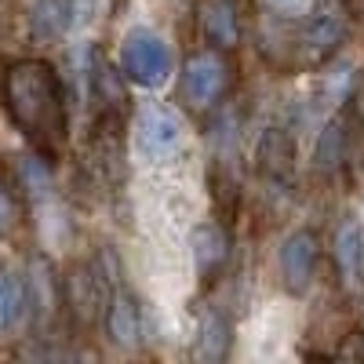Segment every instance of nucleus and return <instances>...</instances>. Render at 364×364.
Returning a JSON list of instances; mask_svg holds the SVG:
<instances>
[{
	"label": "nucleus",
	"mask_w": 364,
	"mask_h": 364,
	"mask_svg": "<svg viewBox=\"0 0 364 364\" xmlns=\"http://www.w3.org/2000/svg\"><path fill=\"white\" fill-rule=\"evenodd\" d=\"M0 102L22 139L55 161L70 139L66 87L48 58H11L0 73Z\"/></svg>",
	"instance_id": "f257e3e1"
},
{
	"label": "nucleus",
	"mask_w": 364,
	"mask_h": 364,
	"mask_svg": "<svg viewBox=\"0 0 364 364\" xmlns=\"http://www.w3.org/2000/svg\"><path fill=\"white\" fill-rule=\"evenodd\" d=\"M233 84V66L226 51L219 48H204L193 51L178 70V99L186 102L193 113H208L211 106H219V99Z\"/></svg>",
	"instance_id": "f03ea898"
},
{
	"label": "nucleus",
	"mask_w": 364,
	"mask_h": 364,
	"mask_svg": "<svg viewBox=\"0 0 364 364\" xmlns=\"http://www.w3.org/2000/svg\"><path fill=\"white\" fill-rule=\"evenodd\" d=\"M120 73L139 87H161L175 73V55L171 44L149 26H135L124 33L120 44Z\"/></svg>",
	"instance_id": "7ed1b4c3"
},
{
	"label": "nucleus",
	"mask_w": 364,
	"mask_h": 364,
	"mask_svg": "<svg viewBox=\"0 0 364 364\" xmlns=\"http://www.w3.org/2000/svg\"><path fill=\"white\" fill-rule=\"evenodd\" d=\"M186 142V120L171 102H142L135 113V149L149 164H164L178 157Z\"/></svg>",
	"instance_id": "20e7f679"
},
{
	"label": "nucleus",
	"mask_w": 364,
	"mask_h": 364,
	"mask_svg": "<svg viewBox=\"0 0 364 364\" xmlns=\"http://www.w3.org/2000/svg\"><path fill=\"white\" fill-rule=\"evenodd\" d=\"M343 41H346V11L336 0H321L306 18L295 22V33H291V48L302 55V63H314V66L328 63Z\"/></svg>",
	"instance_id": "39448f33"
},
{
	"label": "nucleus",
	"mask_w": 364,
	"mask_h": 364,
	"mask_svg": "<svg viewBox=\"0 0 364 364\" xmlns=\"http://www.w3.org/2000/svg\"><path fill=\"white\" fill-rule=\"evenodd\" d=\"M321 266V237L314 230H295L281 245V284L288 295H306Z\"/></svg>",
	"instance_id": "423d86ee"
},
{
	"label": "nucleus",
	"mask_w": 364,
	"mask_h": 364,
	"mask_svg": "<svg viewBox=\"0 0 364 364\" xmlns=\"http://www.w3.org/2000/svg\"><path fill=\"white\" fill-rule=\"evenodd\" d=\"M364 128V120L346 109V113H336L324 124L321 139H317V154H314V164L317 171H343L346 164H353L357 157V132Z\"/></svg>",
	"instance_id": "0eeeda50"
},
{
	"label": "nucleus",
	"mask_w": 364,
	"mask_h": 364,
	"mask_svg": "<svg viewBox=\"0 0 364 364\" xmlns=\"http://www.w3.org/2000/svg\"><path fill=\"white\" fill-rule=\"evenodd\" d=\"M331 259H336V281L346 299L364 295V233L353 219L339 223L336 230V245H331Z\"/></svg>",
	"instance_id": "6e6552de"
},
{
	"label": "nucleus",
	"mask_w": 364,
	"mask_h": 364,
	"mask_svg": "<svg viewBox=\"0 0 364 364\" xmlns=\"http://www.w3.org/2000/svg\"><path fill=\"white\" fill-rule=\"evenodd\" d=\"M106 273L102 266L87 262V266H77L70 277L63 281V302L73 310V317L80 321H99L102 310H106Z\"/></svg>",
	"instance_id": "1a4fd4ad"
},
{
	"label": "nucleus",
	"mask_w": 364,
	"mask_h": 364,
	"mask_svg": "<svg viewBox=\"0 0 364 364\" xmlns=\"http://www.w3.org/2000/svg\"><path fill=\"white\" fill-rule=\"evenodd\" d=\"M197 29L208 48L233 51L245 37V18H240L237 0H197Z\"/></svg>",
	"instance_id": "9d476101"
},
{
	"label": "nucleus",
	"mask_w": 364,
	"mask_h": 364,
	"mask_svg": "<svg viewBox=\"0 0 364 364\" xmlns=\"http://www.w3.org/2000/svg\"><path fill=\"white\" fill-rule=\"evenodd\" d=\"M102 328L113 346L139 350L142 346V306L128 288H113L102 310Z\"/></svg>",
	"instance_id": "9b49d317"
},
{
	"label": "nucleus",
	"mask_w": 364,
	"mask_h": 364,
	"mask_svg": "<svg viewBox=\"0 0 364 364\" xmlns=\"http://www.w3.org/2000/svg\"><path fill=\"white\" fill-rule=\"evenodd\" d=\"M255 168L259 178L269 186H288L295 171V139L288 128H266V135L255 146Z\"/></svg>",
	"instance_id": "f8f14e48"
},
{
	"label": "nucleus",
	"mask_w": 364,
	"mask_h": 364,
	"mask_svg": "<svg viewBox=\"0 0 364 364\" xmlns=\"http://www.w3.org/2000/svg\"><path fill=\"white\" fill-rule=\"evenodd\" d=\"M190 252H193V266L200 273V281H215L223 273V266L230 262L233 237L219 223H197L190 233Z\"/></svg>",
	"instance_id": "ddd939ff"
},
{
	"label": "nucleus",
	"mask_w": 364,
	"mask_h": 364,
	"mask_svg": "<svg viewBox=\"0 0 364 364\" xmlns=\"http://www.w3.org/2000/svg\"><path fill=\"white\" fill-rule=\"evenodd\" d=\"M26 291H29V310H33L41 321L55 317V310L63 306V281L55 277V269H51L48 259H33V262H29Z\"/></svg>",
	"instance_id": "4468645a"
},
{
	"label": "nucleus",
	"mask_w": 364,
	"mask_h": 364,
	"mask_svg": "<svg viewBox=\"0 0 364 364\" xmlns=\"http://www.w3.org/2000/svg\"><path fill=\"white\" fill-rule=\"evenodd\" d=\"M233 346V324L223 310H208L200 314L197 324V339H193V353L200 360H223Z\"/></svg>",
	"instance_id": "2eb2a0df"
},
{
	"label": "nucleus",
	"mask_w": 364,
	"mask_h": 364,
	"mask_svg": "<svg viewBox=\"0 0 364 364\" xmlns=\"http://www.w3.org/2000/svg\"><path fill=\"white\" fill-rule=\"evenodd\" d=\"M26 314H29L26 277H18L8 266H0V336H11V331L26 321Z\"/></svg>",
	"instance_id": "dca6fc26"
},
{
	"label": "nucleus",
	"mask_w": 364,
	"mask_h": 364,
	"mask_svg": "<svg viewBox=\"0 0 364 364\" xmlns=\"http://www.w3.org/2000/svg\"><path fill=\"white\" fill-rule=\"evenodd\" d=\"M73 26V4L70 0H37L33 4V33L41 41L63 37Z\"/></svg>",
	"instance_id": "f3484780"
},
{
	"label": "nucleus",
	"mask_w": 364,
	"mask_h": 364,
	"mask_svg": "<svg viewBox=\"0 0 364 364\" xmlns=\"http://www.w3.org/2000/svg\"><path fill=\"white\" fill-rule=\"evenodd\" d=\"M353 66H346L343 63V70L339 73H328L324 80H321V99L328 102V106H343V102H350V95H353Z\"/></svg>",
	"instance_id": "a211bd4d"
},
{
	"label": "nucleus",
	"mask_w": 364,
	"mask_h": 364,
	"mask_svg": "<svg viewBox=\"0 0 364 364\" xmlns=\"http://www.w3.org/2000/svg\"><path fill=\"white\" fill-rule=\"evenodd\" d=\"M259 4H262L266 15L281 18V22H302L321 0H259Z\"/></svg>",
	"instance_id": "6ab92c4d"
},
{
	"label": "nucleus",
	"mask_w": 364,
	"mask_h": 364,
	"mask_svg": "<svg viewBox=\"0 0 364 364\" xmlns=\"http://www.w3.org/2000/svg\"><path fill=\"white\" fill-rule=\"evenodd\" d=\"M15 223H18V200H15L11 182L0 175V237H4Z\"/></svg>",
	"instance_id": "aec40b11"
}]
</instances>
